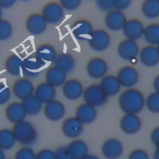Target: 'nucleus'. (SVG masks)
<instances>
[{
  "label": "nucleus",
  "mask_w": 159,
  "mask_h": 159,
  "mask_svg": "<svg viewBox=\"0 0 159 159\" xmlns=\"http://www.w3.org/2000/svg\"><path fill=\"white\" fill-rule=\"evenodd\" d=\"M20 102L27 115L33 116L37 115L43 109V103L32 94L22 100Z\"/></svg>",
  "instance_id": "obj_30"
},
{
  "label": "nucleus",
  "mask_w": 159,
  "mask_h": 159,
  "mask_svg": "<svg viewBox=\"0 0 159 159\" xmlns=\"http://www.w3.org/2000/svg\"><path fill=\"white\" fill-rule=\"evenodd\" d=\"M11 98V91L9 87L4 82H0V105L6 104Z\"/></svg>",
  "instance_id": "obj_38"
},
{
  "label": "nucleus",
  "mask_w": 159,
  "mask_h": 159,
  "mask_svg": "<svg viewBox=\"0 0 159 159\" xmlns=\"http://www.w3.org/2000/svg\"><path fill=\"white\" fill-rule=\"evenodd\" d=\"M83 159H100L97 155L94 154H88L86 157H84Z\"/></svg>",
  "instance_id": "obj_47"
},
{
  "label": "nucleus",
  "mask_w": 159,
  "mask_h": 159,
  "mask_svg": "<svg viewBox=\"0 0 159 159\" xmlns=\"http://www.w3.org/2000/svg\"><path fill=\"white\" fill-rule=\"evenodd\" d=\"M41 14L47 24L51 25L60 24L65 18L64 9L59 2L53 1L44 4Z\"/></svg>",
  "instance_id": "obj_4"
},
{
  "label": "nucleus",
  "mask_w": 159,
  "mask_h": 159,
  "mask_svg": "<svg viewBox=\"0 0 159 159\" xmlns=\"http://www.w3.org/2000/svg\"><path fill=\"white\" fill-rule=\"evenodd\" d=\"M83 125L75 116L69 117L63 120L61 124V131L66 137L76 139L82 134Z\"/></svg>",
  "instance_id": "obj_20"
},
{
  "label": "nucleus",
  "mask_w": 159,
  "mask_h": 159,
  "mask_svg": "<svg viewBox=\"0 0 159 159\" xmlns=\"http://www.w3.org/2000/svg\"><path fill=\"white\" fill-rule=\"evenodd\" d=\"M22 58L16 53L9 55L5 60L4 68L6 71L13 76H19L21 75Z\"/></svg>",
  "instance_id": "obj_29"
},
{
  "label": "nucleus",
  "mask_w": 159,
  "mask_h": 159,
  "mask_svg": "<svg viewBox=\"0 0 159 159\" xmlns=\"http://www.w3.org/2000/svg\"><path fill=\"white\" fill-rule=\"evenodd\" d=\"M2 14H3V12H2V9L1 7H0V19H2Z\"/></svg>",
  "instance_id": "obj_50"
},
{
  "label": "nucleus",
  "mask_w": 159,
  "mask_h": 159,
  "mask_svg": "<svg viewBox=\"0 0 159 159\" xmlns=\"http://www.w3.org/2000/svg\"><path fill=\"white\" fill-rule=\"evenodd\" d=\"M153 159H159V147L156 148L154 152Z\"/></svg>",
  "instance_id": "obj_48"
},
{
  "label": "nucleus",
  "mask_w": 159,
  "mask_h": 159,
  "mask_svg": "<svg viewBox=\"0 0 159 159\" xmlns=\"http://www.w3.org/2000/svg\"><path fill=\"white\" fill-rule=\"evenodd\" d=\"M141 12L144 17L155 19L159 17V0H143L141 4Z\"/></svg>",
  "instance_id": "obj_31"
},
{
  "label": "nucleus",
  "mask_w": 159,
  "mask_h": 159,
  "mask_svg": "<svg viewBox=\"0 0 159 159\" xmlns=\"http://www.w3.org/2000/svg\"><path fill=\"white\" fill-rule=\"evenodd\" d=\"M47 22L42 14L32 13L29 14L25 21V27L31 35L39 36L47 30Z\"/></svg>",
  "instance_id": "obj_6"
},
{
  "label": "nucleus",
  "mask_w": 159,
  "mask_h": 159,
  "mask_svg": "<svg viewBox=\"0 0 159 159\" xmlns=\"http://www.w3.org/2000/svg\"><path fill=\"white\" fill-rule=\"evenodd\" d=\"M145 101V98L139 89L129 88L121 93L118 104L120 109L125 114H137L143 109Z\"/></svg>",
  "instance_id": "obj_1"
},
{
  "label": "nucleus",
  "mask_w": 159,
  "mask_h": 159,
  "mask_svg": "<svg viewBox=\"0 0 159 159\" xmlns=\"http://www.w3.org/2000/svg\"><path fill=\"white\" fill-rule=\"evenodd\" d=\"M139 59L145 66L153 67L159 63V52L156 45H147L139 50Z\"/></svg>",
  "instance_id": "obj_19"
},
{
  "label": "nucleus",
  "mask_w": 159,
  "mask_h": 159,
  "mask_svg": "<svg viewBox=\"0 0 159 159\" xmlns=\"http://www.w3.org/2000/svg\"><path fill=\"white\" fill-rule=\"evenodd\" d=\"M67 148L72 159H83L88 154V146L81 139L72 140L67 145Z\"/></svg>",
  "instance_id": "obj_27"
},
{
  "label": "nucleus",
  "mask_w": 159,
  "mask_h": 159,
  "mask_svg": "<svg viewBox=\"0 0 159 159\" xmlns=\"http://www.w3.org/2000/svg\"><path fill=\"white\" fill-rule=\"evenodd\" d=\"M150 140L156 148L159 147V125L152 130L150 134Z\"/></svg>",
  "instance_id": "obj_44"
},
{
  "label": "nucleus",
  "mask_w": 159,
  "mask_h": 159,
  "mask_svg": "<svg viewBox=\"0 0 159 159\" xmlns=\"http://www.w3.org/2000/svg\"><path fill=\"white\" fill-rule=\"evenodd\" d=\"M99 84L107 97L117 94L122 87L116 75H114L107 74L100 80Z\"/></svg>",
  "instance_id": "obj_26"
},
{
  "label": "nucleus",
  "mask_w": 159,
  "mask_h": 159,
  "mask_svg": "<svg viewBox=\"0 0 159 159\" xmlns=\"http://www.w3.org/2000/svg\"><path fill=\"white\" fill-rule=\"evenodd\" d=\"M36 153L27 146L18 149L14 154V159H35Z\"/></svg>",
  "instance_id": "obj_36"
},
{
  "label": "nucleus",
  "mask_w": 159,
  "mask_h": 159,
  "mask_svg": "<svg viewBox=\"0 0 159 159\" xmlns=\"http://www.w3.org/2000/svg\"><path fill=\"white\" fill-rule=\"evenodd\" d=\"M84 88L82 83L75 78L66 79L61 86L64 97L70 101H76L83 96Z\"/></svg>",
  "instance_id": "obj_12"
},
{
  "label": "nucleus",
  "mask_w": 159,
  "mask_h": 159,
  "mask_svg": "<svg viewBox=\"0 0 159 159\" xmlns=\"http://www.w3.org/2000/svg\"><path fill=\"white\" fill-rule=\"evenodd\" d=\"M53 65L67 74L71 72L75 69L76 61L75 58L71 53L61 52L57 54Z\"/></svg>",
  "instance_id": "obj_28"
},
{
  "label": "nucleus",
  "mask_w": 159,
  "mask_h": 159,
  "mask_svg": "<svg viewBox=\"0 0 159 159\" xmlns=\"http://www.w3.org/2000/svg\"><path fill=\"white\" fill-rule=\"evenodd\" d=\"M126 21L127 18L123 11L115 8L107 11L104 17L106 27L114 32L122 30Z\"/></svg>",
  "instance_id": "obj_9"
},
{
  "label": "nucleus",
  "mask_w": 159,
  "mask_h": 159,
  "mask_svg": "<svg viewBox=\"0 0 159 159\" xmlns=\"http://www.w3.org/2000/svg\"><path fill=\"white\" fill-rule=\"evenodd\" d=\"M98 8L104 12H107L114 8L112 0H95Z\"/></svg>",
  "instance_id": "obj_42"
},
{
  "label": "nucleus",
  "mask_w": 159,
  "mask_h": 159,
  "mask_svg": "<svg viewBox=\"0 0 159 159\" xmlns=\"http://www.w3.org/2000/svg\"><path fill=\"white\" fill-rule=\"evenodd\" d=\"M55 159H72L67 146H60L58 147L55 151Z\"/></svg>",
  "instance_id": "obj_40"
},
{
  "label": "nucleus",
  "mask_w": 159,
  "mask_h": 159,
  "mask_svg": "<svg viewBox=\"0 0 159 159\" xmlns=\"http://www.w3.org/2000/svg\"><path fill=\"white\" fill-rule=\"evenodd\" d=\"M86 70L88 75L94 80H101L108 71V65L101 57H96L90 59L86 64Z\"/></svg>",
  "instance_id": "obj_7"
},
{
  "label": "nucleus",
  "mask_w": 159,
  "mask_h": 159,
  "mask_svg": "<svg viewBox=\"0 0 159 159\" xmlns=\"http://www.w3.org/2000/svg\"><path fill=\"white\" fill-rule=\"evenodd\" d=\"M156 46H157V48H158V52H159V43H158Z\"/></svg>",
  "instance_id": "obj_52"
},
{
  "label": "nucleus",
  "mask_w": 159,
  "mask_h": 159,
  "mask_svg": "<svg viewBox=\"0 0 159 159\" xmlns=\"http://www.w3.org/2000/svg\"><path fill=\"white\" fill-rule=\"evenodd\" d=\"M34 55L44 66H45L46 65L53 63L57 56V53L52 45L43 43L36 47Z\"/></svg>",
  "instance_id": "obj_21"
},
{
  "label": "nucleus",
  "mask_w": 159,
  "mask_h": 159,
  "mask_svg": "<svg viewBox=\"0 0 159 159\" xmlns=\"http://www.w3.org/2000/svg\"><path fill=\"white\" fill-rule=\"evenodd\" d=\"M43 112L46 119L52 122H57L63 118L66 109L62 102L55 99L44 104Z\"/></svg>",
  "instance_id": "obj_13"
},
{
  "label": "nucleus",
  "mask_w": 159,
  "mask_h": 159,
  "mask_svg": "<svg viewBox=\"0 0 159 159\" xmlns=\"http://www.w3.org/2000/svg\"><path fill=\"white\" fill-rule=\"evenodd\" d=\"M44 78L46 82L56 88L63 84L67 79V74L53 65L47 68Z\"/></svg>",
  "instance_id": "obj_24"
},
{
  "label": "nucleus",
  "mask_w": 159,
  "mask_h": 159,
  "mask_svg": "<svg viewBox=\"0 0 159 159\" xmlns=\"http://www.w3.org/2000/svg\"><path fill=\"white\" fill-rule=\"evenodd\" d=\"M132 0H112L114 8L124 11L127 9L131 4Z\"/></svg>",
  "instance_id": "obj_43"
},
{
  "label": "nucleus",
  "mask_w": 159,
  "mask_h": 159,
  "mask_svg": "<svg viewBox=\"0 0 159 159\" xmlns=\"http://www.w3.org/2000/svg\"><path fill=\"white\" fill-rule=\"evenodd\" d=\"M143 37L149 45H157L159 43V24L150 23L144 27Z\"/></svg>",
  "instance_id": "obj_32"
},
{
  "label": "nucleus",
  "mask_w": 159,
  "mask_h": 159,
  "mask_svg": "<svg viewBox=\"0 0 159 159\" xmlns=\"http://www.w3.org/2000/svg\"><path fill=\"white\" fill-rule=\"evenodd\" d=\"M16 140L12 129L4 128L0 129V148L9 150L14 147Z\"/></svg>",
  "instance_id": "obj_33"
},
{
  "label": "nucleus",
  "mask_w": 159,
  "mask_h": 159,
  "mask_svg": "<svg viewBox=\"0 0 159 159\" xmlns=\"http://www.w3.org/2000/svg\"><path fill=\"white\" fill-rule=\"evenodd\" d=\"M88 1H91V0H88Z\"/></svg>",
  "instance_id": "obj_53"
},
{
  "label": "nucleus",
  "mask_w": 159,
  "mask_h": 159,
  "mask_svg": "<svg viewBox=\"0 0 159 159\" xmlns=\"http://www.w3.org/2000/svg\"><path fill=\"white\" fill-rule=\"evenodd\" d=\"M121 86L129 88L135 86L139 79V75L137 69L130 65L121 67L116 75Z\"/></svg>",
  "instance_id": "obj_11"
},
{
  "label": "nucleus",
  "mask_w": 159,
  "mask_h": 159,
  "mask_svg": "<svg viewBox=\"0 0 159 159\" xmlns=\"http://www.w3.org/2000/svg\"><path fill=\"white\" fill-rule=\"evenodd\" d=\"M128 159H150L148 153L141 148H136L130 152Z\"/></svg>",
  "instance_id": "obj_39"
},
{
  "label": "nucleus",
  "mask_w": 159,
  "mask_h": 159,
  "mask_svg": "<svg viewBox=\"0 0 159 159\" xmlns=\"http://www.w3.org/2000/svg\"><path fill=\"white\" fill-rule=\"evenodd\" d=\"M34 96L43 104L55 99L57 92L55 87L46 81L41 82L35 88Z\"/></svg>",
  "instance_id": "obj_25"
},
{
  "label": "nucleus",
  "mask_w": 159,
  "mask_h": 159,
  "mask_svg": "<svg viewBox=\"0 0 159 159\" xmlns=\"http://www.w3.org/2000/svg\"><path fill=\"white\" fill-rule=\"evenodd\" d=\"M144 27L140 20L137 18H130L127 19L122 30L126 39L137 41L143 37Z\"/></svg>",
  "instance_id": "obj_16"
},
{
  "label": "nucleus",
  "mask_w": 159,
  "mask_h": 159,
  "mask_svg": "<svg viewBox=\"0 0 159 159\" xmlns=\"http://www.w3.org/2000/svg\"><path fill=\"white\" fill-rule=\"evenodd\" d=\"M17 2V0H0V7L7 9L13 7Z\"/></svg>",
  "instance_id": "obj_45"
},
{
  "label": "nucleus",
  "mask_w": 159,
  "mask_h": 159,
  "mask_svg": "<svg viewBox=\"0 0 159 159\" xmlns=\"http://www.w3.org/2000/svg\"><path fill=\"white\" fill-rule=\"evenodd\" d=\"M93 30L91 23L84 19H77L71 26L72 35L78 41L88 40Z\"/></svg>",
  "instance_id": "obj_17"
},
{
  "label": "nucleus",
  "mask_w": 159,
  "mask_h": 159,
  "mask_svg": "<svg viewBox=\"0 0 159 159\" xmlns=\"http://www.w3.org/2000/svg\"><path fill=\"white\" fill-rule=\"evenodd\" d=\"M139 47L137 41L129 39L122 40L117 45V52L119 56L124 60L132 61L138 56Z\"/></svg>",
  "instance_id": "obj_10"
},
{
  "label": "nucleus",
  "mask_w": 159,
  "mask_h": 159,
  "mask_svg": "<svg viewBox=\"0 0 159 159\" xmlns=\"http://www.w3.org/2000/svg\"><path fill=\"white\" fill-rule=\"evenodd\" d=\"M34 89L35 88L32 81L25 77L17 79L12 86V94L20 101L34 94Z\"/></svg>",
  "instance_id": "obj_15"
},
{
  "label": "nucleus",
  "mask_w": 159,
  "mask_h": 159,
  "mask_svg": "<svg viewBox=\"0 0 159 159\" xmlns=\"http://www.w3.org/2000/svg\"><path fill=\"white\" fill-rule=\"evenodd\" d=\"M13 29L11 22L4 19H0V42L8 40L12 36Z\"/></svg>",
  "instance_id": "obj_35"
},
{
  "label": "nucleus",
  "mask_w": 159,
  "mask_h": 159,
  "mask_svg": "<svg viewBox=\"0 0 159 159\" xmlns=\"http://www.w3.org/2000/svg\"><path fill=\"white\" fill-rule=\"evenodd\" d=\"M153 86L155 89V91L159 93V74H158L153 80Z\"/></svg>",
  "instance_id": "obj_46"
},
{
  "label": "nucleus",
  "mask_w": 159,
  "mask_h": 159,
  "mask_svg": "<svg viewBox=\"0 0 159 159\" xmlns=\"http://www.w3.org/2000/svg\"><path fill=\"white\" fill-rule=\"evenodd\" d=\"M101 150L106 159H118L123 153L124 147L119 139L109 138L102 143Z\"/></svg>",
  "instance_id": "obj_14"
},
{
  "label": "nucleus",
  "mask_w": 159,
  "mask_h": 159,
  "mask_svg": "<svg viewBox=\"0 0 159 159\" xmlns=\"http://www.w3.org/2000/svg\"><path fill=\"white\" fill-rule=\"evenodd\" d=\"M21 1H23V2H27V1H31V0H20Z\"/></svg>",
  "instance_id": "obj_51"
},
{
  "label": "nucleus",
  "mask_w": 159,
  "mask_h": 159,
  "mask_svg": "<svg viewBox=\"0 0 159 159\" xmlns=\"http://www.w3.org/2000/svg\"><path fill=\"white\" fill-rule=\"evenodd\" d=\"M0 159H6L5 153L4 152V150L0 148Z\"/></svg>",
  "instance_id": "obj_49"
},
{
  "label": "nucleus",
  "mask_w": 159,
  "mask_h": 159,
  "mask_svg": "<svg viewBox=\"0 0 159 159\" xmlns=\"http://www.w3.org/2000/svg\"><path fill=\"white\" fill-rule=\"evenodd\" d=\"M43 67L44 65L34 55H30L22 59L21 74L27 78H35L42 73Z\"/></svg>",
  "instance_id": "obj_8"
},
{
  "label": "nucleus",
  "mask_w": 159,
  "mask_h": 159,
  "mask_svg": "<svg viewBox=\"0 0 159 159\" xmlns=\"http://www.w3.org/2000/svg\"><path fill=\"white\" fill-rule=\"evenodd\" d=\"M82 97L84 102L96 107L104 104L108 98L97 83L89 84L84 88Z\"/></svg>",
  "instance_id": "obj_3"
},
{
  "label": "nucleus",
  "mask_w": 159,
  "mask_h": 159,
  "mask_svg": "<svg viewBox=\"0 0 159 159\" xmlns=\"http://www.w3.org/2000/svg\"><path fill=\"white\" fill-rule=\"evenodd\" d=\"M98 115L96 107L86 102L80 104L76 109L75 117L83 124H89L93 122Z\"/></svg>",
  "instance_id": "obj_22"
},
{
  "label": "nucleus",
  "mask_w": 159,
  "mask_h": 159,
  "mask_svg": "<svg viewBox=\"0 0 159 159\" xmlns=\"http://www.w3.org/2000/svg\"><path fill=\"white\" fill-rule=\"evenodd\" d=\"M82 0H59V3L64 9L68 12L77 10L81 4Z\"/></svg>",
  "instance_id": "obj_37"
},
{
  "label": "nucleus",
  "mask_w": 159,
  "mask_h": 159,
  "mask_svg": "<svg viewBox=\"0 0 159 159\" xmlns=\"http://www.w3.org/2000/svg\"><path fill=\"white\" fill-rule=\"evenodd\" d=\"M89 47L96 52L106 50L111 42L109 34L104 29H94L87 40Z\"/></svg>",
  "instance_id": "obj_5"
},
{
  "label": "nucleus",
  "mask_w": 159,
  "mask_h": 159,
  "mask_svg": "<svg viewBox=\"0 0 159 159\" xmlns=\"http://www.w3.org/2000/svg\"><path fill=\"white\" fill-rule=\"evenodd\" d=\"M4 115L7 120L13 124L25 120L27 116L21 102L19 101L9 103L5 108Z\"/></svg>",
  "instance_id": "obj_23"
},
{
  "label": "nucleus",
  "mask_w": 159,
  "mask_h": 159,
  "mask_svg": "<svg viewBox=\"0 0 159 159\" xmlns=\"http://www.w3.org/2000/svg\"><path fill=\"white\" fill-rule=\"evenodd\" d=\"M12 130L16 142L24 146L32 145L37 139L36 128L31 122L25 120L14 124Z\"/></svg>",
  "instance_id": "obj_2"
},
{
  "label": "nucleus",
  "mask_w": 159,
  "mask_h": 159,
  "mask_svg": "<svg viewBox=\"0 0 159 159\" xmlns=\"http://www.w3.org/2000/svg\"><path fill=\"white\" fill-rule=\"evenodd\" d=\"M35 159H55L54 151L50 148H42L36 153Z\"/></svg>",
  "instance_id": "obj_41"
},
{
  "label": "nucleus",
  "mask_w": 159,
  "mask_h": 159,
  "mask_svg": "<svg viewBox=\"0 0 159 159\" xmlns=\"http://www.w3.org/2000/svg\"><path fill=\"white\" fill-rule=\"evenodd\" d=\"M145 106L152 113H159V93L156 91L150 93L145 98Z\"/></svg>",
  "instance_id": "obj_34"
},
{
  "label": "nucleus",
  "mask_w": 159,
  "mask_h": 159,
  "mask_svg": "<svg viewBox=\"0 0 159 159\" xmlns=\"http://www.w3.org/2000/svg\"><path fill=\"white\" fill-rule=\"evenodd\" d=\"M119 125L124 133L127 135H134L140 130L142 120L137 114H125L120 120Z\"/></svg>",
  "instance_id": "obj_18"
}]
</instances>
